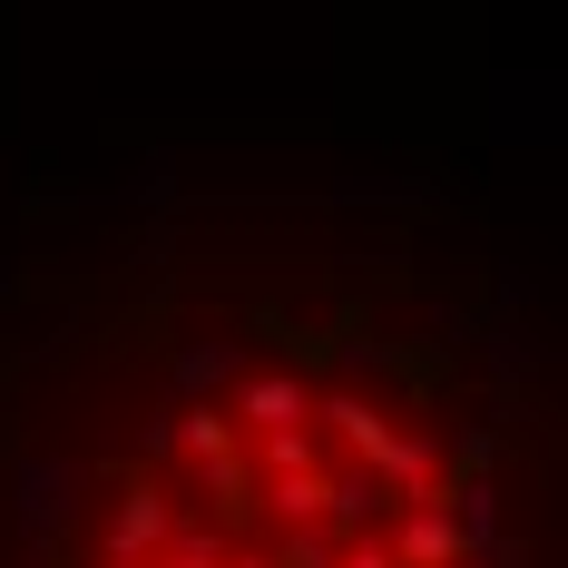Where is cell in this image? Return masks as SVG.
Returning a JSON list of instances; mask_svg holds the SVG:
<instances>
[{
	"mask_svg": "<svg viewBox=\"0 0 568 568\" xmlns=\"http://www.w3.org/2000/svg\"><path fill=\"white\" fill-rule=\"evenodd\" d=\"M40 568H519L452 343L235 304L59 470Z\"/></svg>",
	"mask_w": 568,
	"mask_h": 568,
	"instance_id": "6da1fadb",
	"label": "cell"
}]
</instances>
